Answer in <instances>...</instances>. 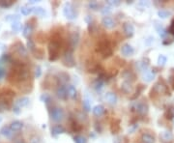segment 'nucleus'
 <instances>
[{
	"mask_svg": "<svg viewBox=\"0 0 174 143\" xmlns=\"http://www.w3.org/2000/svg\"><path fill=\"white\" fill-rule=\"evenodd\" d=\"M5 20H7V22H18L19 20V17L17 15H9L5 17Z\"/></svg>",
	"mask_w": 174,
	"mask_h": 143,
	"instance_id": "nucleus-41",
	"label": "nucleus"
},
{
	"mask_svg": "<svg viewBox=\"0 0 174 143\" xmlns=\"http://www.w3.org/2000/svg\"><path fill=\"white\" fill-rule=\"evenodd\" d=\"M156 29H157V31H158V34L161 36V37H165L167 33V29L163 27L162 25H156Z\"/></svg>",
	"mask_w": 174,
	"mask_h": 143,
	"instance_id": "nucleus-34",
	"label": "nucleus"
},
{
	"mask_svg": "<svg viewBox=\"0 0 174 143\" xmlns=\"http://www.w3.org/2000/svg\"><path fill=\"white\" fill-rule=\"evenodd\" d=\"M110 130L112 131V134H116L120 130V121L119 120H113L110 126Z\"/></svg>",
	"mask_w": 174,
	"mask_h": 143,
	"instance_id": "nucleus-30",
	"label": "nucleus"
},
{
	"mask_svg": "<svg viewBox=\"0 0 174 143\" xmlns=\"http://www.w3.org/2000/svg\"><path fill=\"white\" fill-rule=\"evenodd\" d=\"M132 111L137 112V114L144 116L148 113V105L146 103H143V101H135L134 104L131 106Z\"/></svg>",
	"mask_w": 174,
	"mask_h": 143,
	"instance_id": "nucleus-5",
	"label": "nucleus"
},
{
	"mask_svg": "<svg viewBox=\"0 0 174 143\" xmlns=\"http://www.w3.org/2000/svg\"><path fill=\"white\" fill-rule=\"evenodd\" d=\"M6 75V71L5 69L1 66V63H0V79H2Z\"/></svg>",
	"mask_w": 174,
	"mask_h": 143,
	"instance_id": "nucleus-54",
	"label": "nucleus"
},
{
	"mask_svg": "<svg viewBox=\"0 0 174 143\" xmlns=\"http://www.w3.org/2000/svg\"><path fill=\"white\" fill-rule=\"evenodd\" d=\"M121 89L122 91L124 92L126 94H131L132 92V82L131 81H123L122 84H121Z\"/></svg>",
	"mask_w": 174,
	"mask_h": 143,
	"instance_id": "nucleus-19",
	"label": "nucleus"
},
{
	"mask_svg": "<svg viewBox=\"0 0 174 143\" xmlns=\"http://www.w3.org/2000/svg\"><path fill=\"white\" fill-rule=\"evenodd\" d=\"M123 31L128 38H131L135 34V27L130 22H125L123 24Z\"/></svg>",
	"mask_w": 174,
	"mask_h": 143,
	"instance_id": "nucleus-11",
	"label": "nucleus"
},
{
	"mask_svg": "<svg viewBox=\"0 0 174 143\" xmlns=\"http://www.w3.org/2000/svg\"><path fill=\"white\" fill-rule=\"evenodd\" d=\"M38 1L37 0H31V1H29V4H34V3H37Z\"/></svg>",
	"mask_w": 174,
	"mask_h": 143,
	"instance_id": "nucleus-59",
	"label": "nucleus"
},
{
	"mask_svg": "<svg viewBox=\"0 0 174 143\" xmlns=\"http://www.w3.org/2000/svg\"><path fill=\"white\" fill-rule=\"evenodd\" d=\"M32 31H33V26H32L31 23H29V22H28V23L24 26V28H23V31H22V35H23V37L29 39L30 35L32 34Z\"/></svg>",
	"mask_w": 174,
	"mask_h": 143,
	"instance_id": "nucleus-25",
	"label": "nucleus"
},
{
	"mask_svg": "<svg viewBox=\"0 0 174 143\" xmlns=\"http://www.w3.org/2000/svg\"><path fill=\"white\" fill-rule=\"evenodd\" d=\"M83 109H84L85 111H90V110H91L90 101H89L87 98H85V99L83 100Z\"/></svg>",
	"mask_w": 174,
	"mask_h": 143,
	"instance_id": "nucleus-43",
	"label": "nucleus"
},
{
	"mask_svg": "<svg viewBox=\"0 0 174 143\" xmlns=\"http://www.w3.org/2000/svg\"><path fill=\"white\" fill-rule=\"evenodd\" d=\"M29 99L27 97H22V98H19L17 99L16 101H15V104H14V106H13V111H14V113L15 114H19L20 113V111H22V108L26 106L28 104H29Z\"/></svg>",
	"mask_w": 174,
	"mask_h": 143,
	"instance_id": "nucleus-7",
	"label": "nucleus"
},
{
	"mask_svg": "<svg viewBox=\"0 0 174 143\" xmlns=\"http://www.w3.org/2000/svg\"><path fill=\"white\" fill-rule=\"evenodd\" d=\"M141 140L143 143H155V137L149 134H143L141 136Z\"/></svg>",
	"mask_w": 174,
	"mask_h": 143,
	"instance_id": "nucleus-28",
	"label": "nucleus"
},
{
	"mask_svg": "<svg viewBox=\"0 0 174 143\" xmlns=\"http://www.w3.org/2000/svg\"><path fill=\"white\" fill-rule=\"evenodd\" d=\"M27 47L29 48V50H31L32 52H34L35 48H36V47H35V44H34V42H33V40L28 39V41H27Z\"/></svg>",
	"mask_w": 174,
	"mask_h": 143,
	"instance_id": "nucleus-44",
	"label": "nucleus"
},
{
	"mask_svg": "<svg viewBox=\"0 0 174 143\" xmlns=\"http://www.w3.org/2000/svg\"><path fill=\"white\" fill-rule=\"evenodd\" d=\"M41 101H44V103H46L47 105L49 101H52V98H50V96L47 95V94H43L42 96H41Z\"/></svg>",
	"mask_w": 174,
	"mask_h": 143,
	"instance_id": "nucleus-45",
	"label": "nucleus"
},
{
	"mask_svg": "<svg viewBox=\"0 0 174 143\" xmlns=\"http://www.w3.org/2000/svg\"><path fill=\"white\" fill-rule=\"evenodd\" d=\"M13 134H14V131H12V129L10 127H7V126H4L3 128H1V130H0V135H2L3 136H5L7 138H11L13 136Z\"/></svg>",
	"mask_w": 174,
	"mask_h": 143,
	"instance_id": "nucleus-21",
	"label": "nucleus"
},
{
	"mask_svg": "<svg viewBox=\"0 0 174 143\" xmlns=\"http://www.w3.org/2000/svg\"><path fill=\"white\" fill-rule=\"evenodd\" d=\"M98 7H99V4H98L96 1H91V2L89 3V8L92 9V10H97Z\"/></svg>",
	"mask_w": 174,
	"mask_h": 143,
	"instance_id": "nucleus-50",
	"label": "nucleus"
},
{
	"mask_svg": "<svg viewBox=\"0 0 174 143\" xmlns=\"http://www.w3.org/2000/svg\"><path fill=\"white\" fill-rule=\"evenodd\" d=\"M97 52L99 53H101L105 58L111 56L112 53H113V50H112L109 40H107V39L101 40L97 45Z\"/></svg>",
	"mask_w": 174,
	"mask_h": 143,
	"instance_id": "nucleus-4",
	"label": "nucleus"
},
{
	"mask_svg": "<svg viewBox=\"0 0 174 143\" xmlns=\"http://www.w3.org/2000/svg\"><path fill=\"white\" fill-rule=\"evenodd\" d=\"M5 49H6V46L2 43H0V53H2Z\"/></svg>",
	"mask_w": 174,
	"mask_h": 143,
	"instance_id": "nucleus-57",
	"label": "nucleus"
},
{
	"mask_svg": "<svg viewBox=\"0 0 174 143\" xmlns=\"http://www.w3.org/2000/svg\"><path fill=\"white\" fill-rule=\"evenodd\" d=\"M11 28H12V30L14 32H18L20 29H22V23L19 22V20L18 22H12V24H11Z\"/></svg>",
	"mask_w": 174,
	"mask_h": 143,
	"instance_id": "nucleus-36",
	"label": "nucleus"
},
{
	"mask_svg": "<svg viewBox=\"0 0 174 143\" xmlns=\"http://www.w3.org/2000/svg\"><path fill=\"white\" fill-rule=\"evenodd\" d=\"M143 88H144V87H143V85H138V86H137V88L136 95L132 96V99H136L137 97H138V96H139V94L141 93V91L143 90Z\"/></svg>",
	"mask_w": 174,
	"mask_h": 143,
	"instance_id": "nucleus-47",
	"label": "nucleus"
},
{
	"mask_svg": "<svg viewBox=\"0 0 174 143\" xmlns=\"http://www.w3.org/2000/svg\"><path fill=\"white\" fill-rule=\"evenodd\" d=\"M172 121H173V124H174V118H173V119H172Z\"/></svg>",
	"mask_w": 174,
	"mask_h": 143,
	"instance_id": "nucleus-61",
	"label": "nucleus"
},
{
	"mask_svg": "<svg viewBox=\"0 0 174 143\" xmlns=\"http://www.w3.org/2000/svg\"><path fill=\"white\" fill-rule=\"evenodd\" d=\"M135 52V49L132 47L130 44H124L121 47V53L122 55H124L126 57L128 56H132Z\"/></svg>",
	"mask_w": 174,
	"mask_h": 143,
	"instance_id": "nucleus-12",
	"label": "nucleus"
},
{
	"mask_svg": "<svg viewBox=\"0 0 174 143\" xmlns=\"http://www.w3.org/2000/svg\"><path fill=\"white\" fill-rule=\"evenodd\" d=\"M138 128V124H135V125H132L131 128H129L128 132L129 134H132V132H135V131Z\"/></svg>",
	"mask_w": 174,
	"mask_h": 143,
	"instance_id": "nucleus-53",
	"label": "nucleus"
},
{
	"mask_svg": "<svg viewBox=\"0 0 174 143\" xmlns=\"http://www.w3.org/2000/svg\"><path fill=\"white\" fill-rule=\"evenodd\" d=\"M156 76V71L155 70H147L144 73H142V78L146 82H151V81Z\"/></svg>",
	"mask_w": 174,
	"mask_h": 143,
	"instance_id": "nucleus-13",
	"label": "nucleus"
},
{
	"mask_svg": "<svg viewBox=\"0 0 174 143\" xmlns=\"http://www.w3.org/2000/svg\"><path fill=\"white\" fill-rule=\"evenodd\" d=\"M104 98H105V101L109 105L114 106L117 103V96H116V94L113 93V92H107V93L105 94Z\"/></svg>",
	"mask_w": 174,
	"mask_h": 143,
	"instance_id": "nucleus-14",
	"label": "nucleus"
},
{
	"mask_svg": "<svg viewBox=\"0 0 174 143\" xmlns=\"http://www.w3.org/2000/svg\"><path fill=\"white\" fill-rule=\"evenodd\" d=\"M16 143H24V141H23L22 138H18V139L16 140Z\"/></svg>",
	"mask_w": 174,
	"mask_h": 143,
	"instance_id": "nucleus-58",
	"label": "nucleus"
},
{
	"mask_svg": "<svg viewBox=\"0 0 174 143\" xmlns=\"http://www.w3.org/2000/svg\"><path fill=\"white\" fill-rule=\"evenodd\" d=\"M105 111H106V109H105L104 106H102V105H98V106H94L93 109H92L93 114L97 117H100V116L103 115L105 113Z\"/></svg>",
	"mask_w": 174,
	"mask_h": 143,
	"instance_id": "nucleus-22",
	"label": "nucleus"
},
{
	"mask_svg": "<svg viewBox=\"0 0 174 143\" xmlns=\"http://www.w3.org/2000/svg\"><path fill=\"white\" fill-rule=\"evenodd\" d=\"M65 128L61 125H55L52 128V135L56 136H59V135H62L65 132Z\"/></svg>",
	"mask_w": 174,
	"mask_h": 143,
	"instance_id": "nucleus-20",
	"label": "nucleus"
},
{
	"mask_svg": "<svg viewBox=\"0 0 174 143\" xmlns=\"http://www.w3.org/2000/svg\"><path fill=\"white\" fill-rule=\"evenodd\" d=\"M35 15L39 16V17H43L46 15V11L45 9H43L42 7H34L33 8V11H32Z\"/></svg>",
	"mask_w": 174,
	"mask_h": 143,
	"instance_id": "nucleus-32",
	"label": "nucleus"
},
{
	"mask_svg": "<svg viewBox=\"0 0 174 143\" xmlns=\"http://www.w3.org/2000/svg\"><path fill=\"white\" fill-rule=\"evenodd\" d=\"M167 114H168V117H167V118H170V119H173V118H174V106H171V107L168 109Z\"/></svg>",
	"mask_w": 174,
	"mask_h": 143,
	"instance_id": "nucleus-51",
	"label": "nucleus"
},
{
	"mask_svg": "<svg viewBox=\"0 0 174 143\" xmlns=\"http://www.w3.org/2000/svg\"><path fill=\"white\" fill-rule=\"evenodd\" d=\"M67 92H68V97L71 99H76L77 96V90L74 85H68Z\"/></svg>",
	"mask_w": 174,
	"mask_h": 143,
	"instance_id": "nucleus-23",
	"label": "nucleus"
},
{
	"mask_svg": "<svg viewBox=\"0 0 174 143\" xmlns=\"http://www.w3.org/2000/svg\"><path fill=\"white\" fill-rule=\"evenodd\" d=\"M14 3H15V1H13V0H0V7L9 8V7H11Z\"/></svg>",
	"mask_w": 174,
	"mask_h": 143,
	"instance_id": "nucleus-33",
	"label": "nucleus"
},
{
	"mask_svg": "<svg viewBox=\"0 0 174 143\" xmlns=\"http://www.w3.org/2000/svg\"><path fill=\"white\" fill-rule=\"evenodd\" d=\"M10 128L12 129L13 131H18L23 128V124H22V122L17 120V121L12 122L11 125H10Z\"/></svg>",
	"mask_w": 174,
	"mask_h": 143,
	"instance_id": "nucleus-26",
	"label": "nucleus"
},
{
	"mask_svg": "<svg viewBox=\"0 0 174 143\" xmlns=\"http://www.w3.org/2000/svg\"><path fill=\"white\" fill-rule=\"evenodd\" d=\"M15 93L10 90H6L0 94V112H4L10 108Z\"/></svg>",
	"mask_w": 174,
	"mask_h": 143,
	"instance_id": "nucleus-2",
	"label": "nucleus"
},
{
	"mask_svg": "<svg viewBox=\"0 0 174 143\" xmlns=\"http://www.w3.org/2000/svg\"><path fill=\"white\" fill-rule=\"evenodd\" d=\"M63 14L66 18L68 19H75L77 17V13L75 11V8L71 2H66L63 7Z\"/></svg>",
	"mask_w": 174,
	"mask_h": 143,
	"instance_id": "nucleus-8",
	"label": "nucleus"
},
{
	"mask_svg": "<svg viewBox=\"0 0 174 143\" xmlns=\"http://www.w3.org/2000/svg\"><path fill=\"white\" fill-rule=\"evenodd\" d=\"M56 95L60 100H66L68 97L67 87H65V85H59L56 89Z\"/></svg>",
	"mask_w": 174,
	"mask_h": 143,
	"instance_id": "nucleus-15",
	"label": "nucleus"
},
{
	"mask_svg": "<svg viewBox=\"0 0 174 143\" xmlns=\"http://www.w3.org/2000/svg\"><path fill=\"white\" fill-rule=\"evenodd\" d=\"M63 64L68 68H72L76 65V61L73 55V48L71 47L65 50L63 54Z\"/></svg>",
	"mask_w": 174,
	"mask_h": 143,
	"instance_id": "nucleus-6",
	"label": "nucleus"
},
{
	"mask_svg": "<svg viewBox=\"0 0 174 143\" xmlns=\"http://www.w3.org/2000/svg\"><path fill=\"white\" fill-rule=\"evenodd\" d=\"M50 117L55 122H59L64 118V111L60 107H53L50 110Z\"/></svg>",
	"mask_w": 174,
	"mask_h": 143,
	"instance_id": "nucleus-9",
	"label": "nucleus"
},
{
	"mask_svg": "<svg viewBox=\"0 0 174 143\" xmlns=\"http://www.w3.org/2000/svg\"><path fill=\"white\" fill-rule=\"evenodd\" d=\"M42 75V69L40 66H36L35 68V77H40Z\"/></svg>",
	"mask_w": 174,
	"mask_h": 143,
	"instance_id": "nucleus-48",
	"label": "nucleus"
},
{
	"mask_svg": "<svg viewBox=\"0 0 174 143\" xmlns=\"http://www.w3.org/2000/svg\"><path fill=\"white\" fill-rule=\"evenodd\" d=\"M154 91L156 92L157 94H161V93H165V92H167V86L163 85V84H161V83H157L154 88H153L152 92Z\"/></svg>",
	"mask_w": 174,
	"mask_h": 143,
	"instance_id": "nucleus-27",
	"label": "nucleus"
},
{
	"mask_svg": "<svg viewBox=\"0 0 174 143\" xmlns=\"http://www.w3.org/2000/svg\"><path fill=\"white\" fill-rule=\"evenodd\" d=\"M167 56L163 55V54H161V55L158 57V65H159V66H165L166 63H167Z\"/></svg>",
	"mask_w": 174,
	"mask_h": 143,
	"instance_id": "nucleus-39",
	"label": "nucleus"
},
{
	"mask_svg": "<svg viewBox=\"0 0 174 143\" xmlns=\"http://www.w3.org/2000/svg\"><path fill=\"white\" fill-rule=\"evenodd\" d=\"M31 143H43L42 140H41V138L39 137H33L32 140H31Z\"/></svg>",
	"mask_w": 174,
	"mask_h": 143,
	"instance_id": "nucleus-56",
	"label": "nucleus"
},
{
	"mask_svg": "<svg viewBox=\"0 0 174 143\" xmlns=\"http://www.w3.org/2000/svg\"><path fill=\"white\" fill-rule=\"evenodd\" d=\"M168 32L174 36V19L172 20L171 23H170V26H169V28H168Z\"/></svg>",
	"mask_w": 174,
	"mask_h": 143,
	"instance_id": "nucleus-55",
	"label": "nucleus"
},
{
	"mask_svg": "<svg viewBox=\"0 0 174 143\" xmlns=\"http://www.w3.org/2000/svg\"><path fill=\"white\" fill-rule=\"evenodd\" d=\"M160 137H161L162 142H167H167H169L172 139V134H171V131H163L161 134Z\"/></svg>",
	"mask_w": 174,
	"mask_h": 143,
	"instance_id": "nucleus-24",
	"label": "nucleus"
},
{
	"mask_svg": "<svg viewBox=\"0 0 174 143\" xmlns=\"http://www.w3.org/2000/svg\"><path fill=\"white\" fill-rule=\"evenodd\" d=\"M102 24H103V26L107 29H112L115 26V22L111 17L107 16L102 19Z\"/></svg>",
	"mask_w": 174,
	"mask_h": 143,
	"instance_id": "nucleus-16",
	"label": "nucleus"
},
{
	"mask_svg": "<svg viewBox=\"0 0 174 143\" xmlns=\"http://www.w3.org/2000/svg\"><path fill=\"white\" fill-rule=\"evenodd\" d=\"M121 1H119V0H109V1H107V4L109 6H118L120 5Z\"/></svg>",
	"mask_w": 174,
	"mask_h": 143,
	"instance_id": "nucleus-49",
	"label": "nucleus"
},
{
	"mask_svg": "<svg viewBox=\"0 0 174 143\" xmlns=\"http://www.w3.org/2000/svg\"><path fill=\"white\" fill-rule=\"evenodd\" d=\"M71 126H72V128H73V130L76 131H79V130L81 129V127H80L77 123H76V121L72 122V125H71Z\"/></svg>",
	"mask_w": 174,
	"mask_h": 143,
	"instance_id": "nucleus-52",
	"label": "nucleus"
},
{
	"mask_svg": "<svg viewBox=\"0 0 174 143\" xmlns=\"http://www.w3.org/2000/svg\"><path fill=\"white\" fill-rule=\"evenodd\" d=\"M104 80H102L100 78L96 79L94 82H93V88L97 91V92H100L102 89L104 88Z\"/></svg>",
	"mask_w": 174,
	"mask_h": 143,
	"instance_id": "nucleus-29",
	"label": "nucleus"
},
{
	"mask_svg": "<svg viewBox=\"0 0 174 143\" xmlns=\"http://www.w3.org/2000/svg\"><path fill=\"white\" fill-rule=\"evenodd\" d=\"M33 54L35 55V57L36 58H38V59H42L43 57H44V55H45V53H44V50L43 49H41V48H35V50L33 52Z\"/></svg>",
	"mask_w": 174,
	"mask_h": 143,
	"instance_id": "nucleus-37",
	"label": "nucleus"
},
{
	"mask_svg": "<svg viewBox=\"0 0 174 143\" xmlns=\"http://www.w3.org/2000/svg\"><path fill=\"white\" fill-rule=\"evenodd\" d=\"M60 41L56 38H52L48 44V52H49V61H55L60 55Z\"/></svg>",
	"mask_w": 174,
	"mask_h": 143,
	"instance_id": "nucleus-3",
	"label": "nucleus"
},
{
	"mask_svg": "<svg viewBox=\"0 0 174 143\" xmlns=\"http://www.w3.org/2000/svg\"><path fill=\"white\" fill-rule=\"evenodd\" d=\"M58 79L61 81V82H62V85H64L66 82H68L69 81V76L67 75V74H65V73H61L59 76H58Z\"/></svg>",
	"mask_w": 174,
	"mask_h": 143,
	"instance_id": "nucleus-38",
	"label": "nucleus"
},
{
	"mask_svg": "<svg viewBox=\"0 0 174 143\" xmlns=\"http://www.w3.org/2000/svg\"><path fill=\"white\" fill-rule=\"evenodd\" d=\"M170 15H171V13L168 12V11H167V10H160V11L158 12V16H159L161 18H167V17H168Z\"/></svg>",
	"mask_w": 174,
	"mask_h": 143,
	"instance_id": "nucleus-40",
	"label": "nucleus"
},
{
	"mask_svg": "<svg viewBox=\"0 0 174 143\" xmlns=\"http://www.w3.org/2000/svg\"><path fill=\"white\" fill-rule=\"evenodd\" d=\"M74 140H75V143H86L87 142L86 138L82 136H76Z\"/></svg>",
	"mask_w": 174,
	"mask_h": 143,
	"instance_id": "nucleus-42",
	"label": "nucleus"
},
{
	"mask_svg": "<svg viewBox=\"0 0 174 143\" xmlns=\"http://www.w3.org/2000/svg\"><path fill=\"white\" fill-rule=\"evenodd\" d=\"M14 49H15V52L19 55V56H22V57H27V50L25 48V47L22 45V43H20V42H17L16 43L14 46H13Z\"/></svg>",
	"mask_w": 174,
	"mask_h": 143,
	"instance_id": "nucleus-10",
	"label": "nucleus"
},
{
	"mask_svg": "<svg viewBox=\"0 0 174 143\" xmlns=\"http://www.w3.org/2000/svg\"><path fill=\"white\" fill-rule=\"evenodd\" d=\"M110 12H111V6H109V5H107V6H105L103 9H102V14L105 15L106 17H107V15H108Z\"/></svg>",
	"mask_w": 174,
	"mask_h": 143,
	"instance_id": "nucleus-46",
	"label": "nucleus"
},
{
	"mask_svg": "<svg viewBox=\"0 0 174 143\" xmlns=\"http://www.w3.org/2000/svg\"><path fill=\"white\" fill-rule=\"evenodd\" d=\"M2 122V117H0V123Z\"/></svg>",
	"mask_w": 174,
	"mask_h": 143,
	"instance_id": "nucleus-60",
	"label": "nucleus"
},
{
	"mask_svg": "<svg viewBox=\"0 0 174 143\" xmlns=\"http://www.w3.org/2000/svg\"><path fill=\"white\" fill-rule=\"evenodd\" d=\"M149 67V60L148 59H142L138 62H137V68L141 73H144L145 71L148 70Z\"/></svg>",
	"mask_w": 174,
	"mask_h": 143,
	"instance_id": "nucleus-17",
	"label": "nucleus"
},
{
	"mask_svg": "<svg viewBox=\"0 0 174 143\" xmlns=\"http://www.w3.org/2000/svg\"><path fill=\"white\" fill-rule=\"evenodd\" d=\"M122 76H123V77H124L127 81H130V79H131V81H134L136 78V76H135V75L132 73L131 71H125L124 73L122 74Z\"/></svg>",
	"mask_w": 174,
	"mask_h": 143,
	"instance_id": "nucleus-31",
	"label": "nucleus"
},
{
	"mask_svg": "<svg viewBox=\"0 0 174 143\" xmlns=\"http://www.w3.org/2000/svg\"><path fill=\"white\" fill-rule=\"evenodd\" d=\"M29 76L30 73L27 68L20 62H17L10 71L9 80L12 82H22L29 77Z\"/></svg>",
	"mask_w": 174,
	"mask_h": 143,
	"instance_id": "nucleus-1",
	"label": "nucleus"
},
{
	"mask_svg": "<svg viewBox=\"0 0 174 143\" xmlns=\"http://www.w3.org/2000/svg\"><path fill=\"white\" fill-rule=\"evenodd\" d=\"M33 8H30L29 6H22L20 8V13H22L23 16H28L30 13H32Z\"/></svg>",
	"mask_w": 174,
	"mask_h": 143,
	"instance_id": "nucleus-35",
	"label": "nucleus"
},
{
	"mask_svg": "<svg viewBox=\"0 0 174 143\" xmlns=\"http://www.w3.org/2000/svg\"><path fill=\"white\" fill-rule=\"evenodd\" d=\"M79 42V34L77 32H74L72 33L71 37H70V46L72 48H75L77 44Z\"/></svg>",
	"mask_w": 174,
	"mask_h": 143,
	"instance_id": "nucleus-18",
	"label": "nucleus"
}]
</instances>
